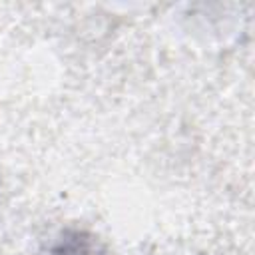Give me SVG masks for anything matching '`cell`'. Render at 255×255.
Masks as SVG:
<instances>
[{
  "label": "cell",
  "mask_w": 255,
  "mask_h": 255,
  "mask_svg": "<svg viewBox=\"0 0 255 255\" xmlns=\"http://www.w3.org/2000/svg\"><path fill=\"white\" fill-rule=\"evenodd\" d=\"M38 255H108L98 239L80 229H66L56 235Z\"/></svg>",
  "instance_id": "6da1fadb"
}]
</instances>
